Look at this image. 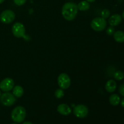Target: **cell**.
Masks as SVG:
<instances>
[{"label":"cell","instance_id":"obj_20","mask_svg":"<svg viewBox=\"0 0 124 124\" xmlns=\"http://www.w3.org/2000/svg\"><path fill=\"white\" fill-rule=\"evenodd\" d=\"M13 2L15 4V5L18 6H23L25 2H27V0H13Z\"/></svg>","mask_w":124,"mask_h":124},{"label":"cell","instance_id":"obj_27","mask_svg":"<svg viewBox=\"0 0 124 124\" xmlns=\"http://www.w3.org/2000/svg\"><path fill=\"white\" fill-rule=\"evenodd\" d=\"M122 18H123V19H124V11L123 12V13H122Z\"/></svg>","mask_w":124,"mask_h":124},{"label":"cell","instance_id":"obj_28","mask_svg":"<svg viewBox=\"0 0 124 124\" xmlns=\"http://www.w3.org/2000/svg\"><path fill=\"white\" fill-rule=\"evenodd\" d=\"M1 90H0V97H1Z\"/></svg>","mask_w":124,"mask_h":124},{"label":"cell","instance_id":"obj_26","mask_svg":"<svg viewBox=\"0 0 124 124\" xmlns=\"http://www.w3.org/2000/svg\"><path fill=\"white\" fill-rule=\"evenodd\" d=\"M4 1L5 0H0V4H2Z\"/></svg>","mask_w":124,"mask_h":124},{"label":"cell","instance_id":"obj_18","mask_svg":"<svg viewBox=\"0 0 124 124\" xmlns=\"http://www.w3.org/2000/svg\"><path fill=\"white\" fill-rule=\"evenodd\" d=\"M54 96L58 99H61V98H63L64 96V92L63 90L61 89V88L57 89L55 91V93H54Z\"/></svg>","mask_w":124,"mask_h":124},{"label":"cell","instance_id":"obj_2","mask_svg":"<svg viewBox=\"0 0 124 124\" xmlns=\"http://www.w3.org/2000/svg\"><path fill=\"white\" fill-rule=\"evenodd\" d=\"M26 117V110L22 106H18L15 108L11 113L12 121L15 123H22Z\"/></svg>","mask_w":124,"mask_h":124},{"label":"cell","instance_id":"obj_23","mask_svg":"<svg viewBox=\"0 0 124 124\" xmlns=\"http://www.w3.org/2000/svg\"><path fill=\"white\" fill-rule=\"evenodd\" d=\"M121 102V106H122L123 108H124V98H123V99L121 101V102Z\"/></svg>","mask_w":124,"mask_h":124},{"label":"cell","instance_id":"obj_21","mask_svg":"<svg viewBox=\"0 0 124 124\" xmlns=\"http://www.w3.org/2000/svg\"><path fill=\"white\" fill-rule=\"evenodd\" d=\"M106 33L108 35H110V36L113 35L114 33H115V29H114L113 27L110 26L108 28H107L106 30Z\"/></svg>","mask_w":124,"mask_h":124},{"label":"cell","instance_id":"obj_19","mask_svg":"<svg viewBox=\"0 0 124 124\" xmlns=\"http://www.w3.org/2000/svg\"><path fill=\"white\" fill-rule=\"evenodd\" d=\"M110 16V11L108 9H105L102 10L101 12V17L102 18H104L106 19L107 18H108Z\"/></svg>","mask_w":124,"mask_h":124},{"label":"cell","instance_id":"obj_11","mask_svg":"<svg viewBox=\"0 0 124 124\" xmlns=\"http://www.w3.org/2000/svg\"><path fill=\"white\" fill-rule=\"evenodd\" d=\"M122 18L120 15L115 14L109 18L108 23L111 26H117L119 25L122 22Z\"/></svg>","mask_w":124,"mask_h":124},{"label":"cell","instance_id":"obj_12","mask_svg":"<svg viewBox=\"0 0 124 124\" xmlns=\"http://www.w3.org/2000/svg\"><path fill=\"white\" fill-rule=\"evenodd\" d=\"M117 84L114 80L110 79L106 82L105 85V88L106 91L108 93H113L116 89Z\"/></svg>","mask_w":124,"mask_h":124},{"label":"cell","instance_id":"obj_13","mask_svg":"<svg viewBox=\"0 0 124 124\" xmlns=\"http://www.w3.org/2000/svg\"><path fill=\"white\" fill-rule=\"evenodd\" d=\"M114 39L119 43L124 42V31L121 30L115 31L113 34Z\"/></svg>","mask_w":124,"mask_h":124},{"label":"cell","instance_id":"obj_16","mask_svg":"<svg viewBox=\"0 0 124 124\" xmlns=\"http://www.w3.org/2000/svg\"><path fill=\"white\" fill-rule=\"evenodd\" d=\"M77 6L78 10H79L81 11H87L88 10H89L90 7V2H87V1H81Z\"/></svg>","mask_w":124,"mask_h":124},{"label":"cell","instance_id":"obj_14","mask_svg":"<svg viewBox=\"0 0 124 124\" xmlns=\"http://www.w3.org/2000/svg\"><path fill=\"white\" fill-rule=\"evenodd\" d=\"M121 98L117 94H113L111 95L109 98V102L113 106H117L120 104Z\"/></svg>","mask_w":124,"mask_h":124},{"label":"cell","instance_id":"obj_8","mask_svg":"<svg viewBox=\"0 0 124 124\" xmlns=\"http://www.w3.org/2000/svg\"><path fill=\"white\" fill-rule=\"evenodd\" d=\"M73 113L78 118H84L87 117L88 114V108L86 105L79 104L75 107Z\"/></svg>","mask_w":124,"mask_h":124},{"label":"cell","instance_id":"obj_29","mask_svg":"<svg viewBox=\"0 0 124 124\" xmlns=\"http://www.w3.org/2000/svg\"><path fill=\"white\" fill-rule=\"evenodd\" d=\"M17 124L16 123H13V124Z\"/></svg>","mask_w":124,"mask_h":124},{"label":"cell","instance_id":"obj_1","mask_svg":"<svg viewBox=\"0 0 124 124\" xmlns=\"http://www.w3.org/2000/svg\"><path fill=\"white\" fill-rule=\"evenodd\" d=\"M78 8L76 3L73 2H66L62 7V15L65 19L72 21L77 16Z\"/></svg>","mask_w":124,"mask_h":124},{"label":"cell","instance_id":"obj_5","mask_svg":"<svg viewBox=\"0 0 124 124\" xmlns=\"http://www.w3.org/2000/svg\"><path fill=\"white\" fill-rule=\"evenodd\" d=\"M12 33L13 36L18 38L25 37V29L24 25L21 23H16L12 26Z\"/></svg>","mask_w":124,"mask_h":124},{"label":"cell","instance_id":"obj_6","mask_svg":"<svg viewBox=\"0 0 124 124\" xmlns=\"http://www.w3.org/2000/svg\"><path fill=\"white\" fill-rule=\"evenodd\" d=\"M0 99L2 105L6 107L12 106L16 102V97L9 92H5L1 94Z\"/></svg>","mask_w":124,"mask_h":124},{"label":"cell","instance_id":"obj_7","mask_svg":"<svg viewBox=\"0 0 124 124\" xmlns=\"http://www.w3.org/2000/svg\"><path fill=\"white\" fill-rule=\"evenodd\" d=\"M58 84L61 89H67L71 85L70 78L66 73L60 74L58 78Z\"/></svg>","mask_w":124,"mask_h":124},{"label":"cell","instance_id":"obj_25","mask_svg":"<svg viewBox=\"0 0 124 124\" xmlns=\"http://www.w3.org/2000/svg\"><path fill=\"white\" fill-rule=\"evenodd\" d=\"M85 1H87V2H94L96 0H85Z\"/></svg>","mask_w":124,"mask_h":124},{"label":"cell","instance_id":"obj_3","mask_svg":"<svg viewBox=\"0 0 124 124\" xmlns=\"http://www.w3.org/2000/svg\"><path fill=\"white\" fill-rule=\"evenodd\" d=\"M107 21L102 17L94 18L91 22V27L96 31H103L107 27Z\"/></svg>","mask_w":124,"mask_h":124},{"label":"cell","instance_id":"obj_15","mask_svg":"<svg viewBox=\"0 0 124 124\" xmlns=\"http://www.w3.org/2000/svg\"><path fill=\"white\" fill-rule=\"evenodd\" d=\"M12 90H13V94L16 98H21L24 94V89L20 85L14 86Z\"/></svg>","mask_w":124,"mask_h":124},{"label":"cell","instance_id":"obj_22","mask_svg":"<svg viewBox=\"0 0 124 124\" xmlns=\"http://www.w3.org/2000/svg\"><path fill=\"white\" fill-rule=\"evenodd\" d=\"M119 92L121 95L124 97V84H122L120 86L119 89Z\"/></svg>","mask_w":124,"mask_h":124},{"label":"cell","instance_id":"obj_9","mask_svg":"<svg viewBox=\"0 0 124 124\" xmlns=\"http://www.w3.org/2000/svg\"><path fill=\"white\" fill-rule=\"evenodd\" d=\"M14 81L12 78H7L4 79L0 82V90L4 92H9L14 87Z\"/></svg>","mask_w":124,"mask_h":124},{"label":"cell","instance_id":"obj_4","mask_svg":"<svg viewBox=\"0 0 124 124\" xmlns=\"http://www.w3.org/2000/svg\"><path fill=\"white\" fill-rule=\"evenodd\" d=\"M15 19V13L11 10H4L0 15V21L4 24H10Z\"/></svg>","mask_w":124,"mask_h":124},{"label":"cell","instance_id":"obj_17","mask_svg":"<svg viewBox=\"0 0 124 124\" xmlns=\"http://www.w3.org/2000/svg\"><path fill=\"white\" fill-rule=\"evenodd\" d=\"M113 77L116 80L121 81V80H122L124 78V73L123 71H121V70H119V71H116L114 73Z\"/></svg>","mask_w":124,"mask_h":124},{"label":"cell","instance_id":"obj_10","mask_svg":"<svg viewBox=\"0 0 124 124\" xmlns=\"http://www.w3.org/2000/svg\"><path fill=\"white\" fill-rule=\"evenodd\" d=\"M57 110L59 114L63 116H69L71 113V108L65 104H61L58 105Z\"/></svg>","mask_w":124,"mask_h":124},{"label":"cell","instance_id":"obj_24","mask_svg":"<svg viewBox=\"0 0 124 124\" xmlns=\"http://www.w3.org/2000/svg\"><path fill=\"white\" fill-rule=\"evenodd\" d=\"M23 124H33L31 123V122H28V121H26V122H23Z\"/></svg>","mask_w":124,"mask_h":124}]
</instances>
